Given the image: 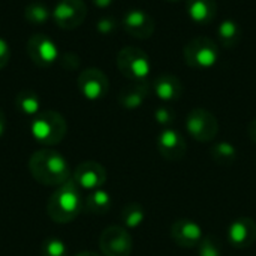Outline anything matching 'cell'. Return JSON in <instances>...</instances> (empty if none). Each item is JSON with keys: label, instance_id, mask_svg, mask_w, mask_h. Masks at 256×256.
<instances>
[{"label": "cell", "instance_id": "1", "mask_svg": "<svg viewBox=\"0 0 256 256\" xmlns=\"http://www.w3.org/2000/svg\"><path fill=\"white\" fill-rule=\"evenodd\" d=\"M28 171L32 177L44 186H60L70 178V168L58 152L40 148L30 156Z\"/></svg>", "mask_w": 256, "mask_h": 256}, {"label": "cell", "instance_id": "2", "mask_svg": "<svg viewBox=\"0 0 256 256\" xmlns=\"http://www.w3.org/2000/svg\"><path fill=\"white\" fill-rule=\"evenodd\" d=\"M84 201L74 178L60 184L46 202V213L56 224H69L82 212Z\"/></svg>", "mask_w": 256, "mask_h": 256}, {"label": "cell", "instance_id": "3", "mask_svg": "<svg viewBox=\"0 0 256 256\" xmlns=\"http://www.w3.org/2000/svg\"><path fill=\"white\" fill-rule=\"evenodd\" d=\"M30 130L39 144L50 147L63 141L68 132V124L60 112L46 110L33 117Z\"/></svg>", "mask_w": 256, "mask_h": 256}, {"label": "cell", "instance_id": "4", "mask_svg": "<svg viewBox=\"0 0 256 256\" xmlns=\"http://www.w3.org/2000/svg\"><path fill=\"white\" fill-rule=\"evenodd\" d=\"M183 57L188 66L204 70L213 68L218 63L220 50L213 39L207 36H198L186 44L183 48Z\"/></svg>", "mask_w": 256, "mask_h": 256}, {"label": "cell", "instance_id": "5", "mask_svg": "<svg viewBox=\"0 0 256 256\" xmlns=\"http://www.w3.org/2000/svg\"><path fill=\"white\" fill-rule=\"evenodd\" d=\"M117 68L132 82L146 81L150 74V58L141 48L124 46L117 54Z\"/></svg>", "mask_w": 256, "mask_h": 256}, {"label": "cell", "instance_id": "6", "mask_svg": "<svg viewBox=\"0 0 256 256\" xmlns=\"http://www.w3.org/2000/svg\"><path fill=\"white\" fill-rule=\"evenodd\" d=\"M186 129L194 140L200 142H210L219 132V123L208 110L194 108L186 117Z\"/></svg>", "mask_w": 256, "mask_h": 256}, {"label": "cell", "instance_id": "7", "mask_svg": "<svg viewBox=\"0 0 256 256\" xmlns=\"http://www.w3.org/2000/svg\"><path fill=\"white\" fill-rule=\"evenodd\" d=\"M99 248L104 256H130L134 240L124 226L112 225L100 234Z\"/></svg>", "mask_w": 256, "mask_h": 256}, {"label": "cell", "instance_id": "8", "mask_svg": "<svg viewBox=\"0 0 256 256\" xmlns=\"http://www.w3.org/2000/svg\"><path fill=\"white\" fill-rule=\"evenodd\" d=\"M27 54L38 68H50L60 57L57 44L44 33H34L30 36L27 40Z\"/></svg>", "mask_w": 256, "mask_h": 256}, {"label": "cell", "instance_id": "9", "mask_svg": "<svg viewBox=\"0 0 256 256\" xmlns=\"http://www.w3.org/2000/svg\"><path fill=\"white\" fill-rule=\"evenodd\" d=\"M87 16V6L82 0H58L52 9L54 22L63 30L80 27Z\"/></svg>", "mask_w": 256, "mask_h": 256}, {"label": "cell", "instance_id": "10", "mask_svg": "<svg viewBox=\"0 0 256 256\" xmlns=\"http://www.w3.org/2000/svg\"><path fill=\"white\" fill-rule=\"evenodd\" d=\"M78 88L86 99L99 100L108 93L110 81L99 68H87L78 75Z\"/></svg>", "mask_w": 256, "mask_h": 256}, {"label": "cell", "instance_id": "11", "mask_svg": "<svg viewBox=\"0 0 256 256\" xmlns=\"http://www.w3.org/2000/svg\"><path fill=\"white\" fill-rule=\"evenodd\" d=\"M72 178L78 184L80 189H86L92 192V190L100 189L105 184L106 170L94 160H86L76 166Z\"/></svg>", "mask_w": 256, "mask_h": 256}, {"label": "cell", "instance_id": "12", "mask_svg": "<svg viewBox=\"0 0 256 256\" xmlns=\"http://www.w3.org/2000/svg\"><path fill=\"white\" fill-rule=\"evenodd\" d=\"M122 22H123L126 33L136 39L152 38L156 28L153 16L142 9H129L124 14Z\"/></svg>", "mask_w": 256, "mask_h": 256}, {"label": "cell", "instance_id": "13", "mask_svg": "<svg viewBox=\"0 0 256 256\" xmlns=\"http://www.w3.org/2000/svg\"><path fill=\"white\" fill-rule=\"evenodd\" d=\"M158 150L164 159L177 162L186 154V141L178 130L166 128L158 136Z\"/></svg>", "mask_w": 256, "mask_h": 256}, {"label": "cell", "instance_id": "14", "mask_svg": "<svg viewBox=\"0 0 256 256\" xmlns=\"http://www.w3.org/2000/svg\"><path fill=\"white\" fill-rule=\"evenodd\" d=\"M171 238L180 248L194 249L202 240V230L190 219H178L171 226Z\"/></svg>", "mask_w": 256, "mask_h": 256}, {"label": "cell", "instance_id": "15", "mask_svg": "<svg viewBox=\"0 0 256 256\" xmlns=\"http://www.w3.org/2000/svg\"><path fill=\"white\" fill-rule=\"evenodd\" d=\"M228 242L236 249H248L256 242V222L250 218H238L228 228Z\"/></svg>", "mask_w": 256, "mask_h": 256}, {"label": "cell", "instance_id": "16", "mask_svg": "<svg viewBox=\"0 0 256 256\" xmlns=\"http://www.w3.org/2000/svg\"><path fill=\"white\" fill-rule=\"evenodd\" d=\"M153 90H154V94L160 100L174 102V100H178L183 96L184 87H183L178 76L171 75V74H165V75H160V76H158L154 80Z\"/></svg>", "mask_w": 256, "mask_h": 256}, {"label": "cell", "instance_id": "17", "mask_svg": "<svg viewBox=\"0 0 256 256\" xmlns=\"http://www.w3.org/2000/svg\"><path fill=\"white\" fill-rule=\"evenodd\" d=\"M150 94V86L147 81L132 82L130 86L124 87L118 93V104L124 110H136L140 108Z\"/></svg>", "mask_w": 256, "mask_h": 256}, {"label": "cell", "instance_id": "18", "mask_svg": "<svg viewBox=\"0 0 256 256\" xmlns=\"http://www.w3.org/2000/svg\"><path fill=\"white\" fill-rule=\"evenodd\" d=\"M186 9L190 20L201 26L213 22L218 15L216 0H186Z\"/></svg>", "mask_w": 256, "mask_h": 256}, {"label": "cell", "instance_id": "19", "mask_svg": "<svg viewBox=\"0 0 256 256\" xmlns=\"http://www.w3.org/2000/svg\"><path fill=\"white\" fill-rule=\"evenodd\" d=\"M111 206H112L111 195L104 189H96L86 196L82 210L92 214H105L110 212Z\"/></svg>", "mask_w": 256, "mask_h": 256}, {"label": "cell", "instance_id": "20", "mask_svg": "<svg viewBox=\"0 0 256 256\" xmlns=\"http://www.w3.org/2000/svg\"><path fill=\"white\" fill-rule=\"evenodd\" d=\"M218 36L220 45L226 50L236 48L242 39V28L234 20H224L218 27Z\"/></svg>", "mask_w": 256, "mask_h": 256}, {"label": "cell", "instance_id": "21", "mask_svg": "<svg viewBox=\"0 0 256 256\" xmlns=\"http://www.w3.org/2000/svg\"><path fill=\"white\" fill-rule=\"evenodd\" d=\"M15 106L21 114L34 117L40 112V99L36 92L26 88L15 96Z\"/></svg>", "mask_w": 256, "mask_h": 256}, {"label": "cell", "instance_id": "22", "mask_svg": "<svg viewBox=\"0 0 256 256\" xmlns=\"http://www.w3.org/2000/svg\"><path fill=\"white\" fill-rule=\"evenodd\" d=\"M210 156L216 164L230 166L237 160V148L231 142L220 141V142H216L210 148Z\"/></svg>", "mask_w": 256, "mask_h": 256}, {"label": "cell", "instance_id": "23", "mask_svg": "<svg viewBox=\"0 0 256 256\" xmlns=\"http://www.w3.org/2000/svg\"><path fill=\"white\" fill-rule=\"evenodd\" d=\"M51 15H52V12L42 2H32L24 9V18H26V21L30 22V24H34V26L45 24L50 20Z\"/></svg>", "mask_w": 256, "mask_h": 256}, {"label": "cell", "instance_id": "24", "mask_svg": "<svg viewBox=\"0 0 256 256\" xmlns=\"http://www.w3.org/2000/svg\"><path fill=\"white\" fill-rule=\"evenodd\" d=\"M144 219H146V212L141 204L132 202L122 210V222L126 230H135L141 226Z\"/></svg>", "mask_w": 256, "mask_h": 256}, {"label": "cell", "instance_id": "25", "mask_svg": "<svg viewBox=\"0 0 256 256\" xmlns=\"http://www.w3.org/2000/svg\"><path fill=\"white\" fill-rule=\"evenodd\" d=\"M40 256H68V248L60 238H46L40 246Z\"/></svg>", "mask_w": 256, "mask_h": 256}, {"label": "cell", "instance_id": "26", "mask_svg": "<svg viewBox=\"0 0 256 256\" xmlns=\"http://www.w3.org/2000/svg\"><path fill=\"white\" fill-rule=\"evenodd\" d=\"M196 249L200 256H222L220 243L214 237H202Z\"/></svg>", "mask_w": 256, "mask_h": 256}, {"label": "cell", "instance_id": "27", "mask_svg": "<svg viewBox=\"0 0 256 256\" xmlns=\"http://www.w3.org/2000/svg\"><path fill=\"white\" fill-rule=\"evenodd\" d=\"M154 120L160 126H168L176 120V112L168 106H160L154 111Z\"/></svg>", "mask_w": 256, "mask_h": 256}, {"label": "cell", "instance_id": "28", "mask_svg": "<svg viewBox=\"0 0 256 256\" xmlns=\"http://www.w3.org/2000/svg\"><path fill=\"white\" fill-rule=\"evenodd\" d=\"M116 27H117V22H116V20H114L112 16H102V18L98 21V24H96L98 32L102 33V34H110V33H112V32L116 30Z\"/></svg>", "mask_w": 256, "mask_h": 256}, {"label": "cell", "instance_id": "29", "mask_svg": "<svg viewBox=\"0 0 256 256\" xmlns=\"http://www.w3.org/2000/svg\"><path fill=\"white\" fill-rule=\"evenodd\" d=\"M58 58H60L62 68L66 69V70H74V69H76V68L80 66V58H78V56L74 54V52H66V54H63V56L58 57Z\"/></svg>", "mask_w": 256, "mask_h": 256}, {"label": "cell", "instance_id": "30", "mask_svg": "<svg viewBox=\"0 0 256 256\" xmlns=\"http://www.w3.org/2000/svg\"><path fill=\"white\" fill-rule=\"evenodd\" d=\"M10 60V48H9V44L0 38V70L9 63Z\"/></svg>", "mask_w": 256, "mask_h": 256}, {"label": "cell", "instance_id": "31", "mask_svg": "<svg viewBox=\"0 0 256 256\" xmlns=\"http://www.w3.org/2000/svg\"><path fill=\"white\" fill-rule=\"evenodd\" d=\"M248 134H249V138L256 144V118L249 123V126H248Z\"/></svg>", "mask_w": 256, "mask_h": 256}, {"label": "cell", "instance_id": "32", "mask_svg": "<svg viewBox=\"0 0 256 256\" xmlns=\"http://www.w3.org/2000/svg\"><path fill=\"white\" fill-rule=\"evenodd\" d=\"M92 2H93L94 6H98V8H100V9L110 8V6L114 3V0H92Z\"/></svg>", "mask_w": 256, "mask_h": 256}, {"label": "cell", "instance_id": "33", "mask_svg": "<svg viewBox=\"0 0 256 256\" xmlns=\"http://www.w3.org/2000/svg\"><path fill=\"white\" fill-rule=\"evenodd\" d=\"M4 132H6V116L3 110L0 108V138L4 135Z\"/></svg>", "mask_w": 256, "mask_h": 256}, {"label": "cell", "instance_id": "34", "mask_svg": "<svg viewBox=\"0 0 256 256\" xmlns=\"http://www.w3.org/2000/svg\"><path fill=\"white\" fill-rule=\"evenodd\" d=\"M75 256H100V255H98V254H94V252H81V254H78V255H75Z\"/></svg>", "mask_w": 256, "mask_h": 256}, {"label": "cell", "instance_id": "35", "mask_svg": "<svg viewBox=\"0 0 256 256\" xmlns=\"http://www.w3.org/2000/svg\"><path fill=\"white\" fill-rule=\"evenodd\" d=\"M166 2H182V0H166Z\"/></svg>", "mask_w": 256, "mask_h": 256}]
</instances>
